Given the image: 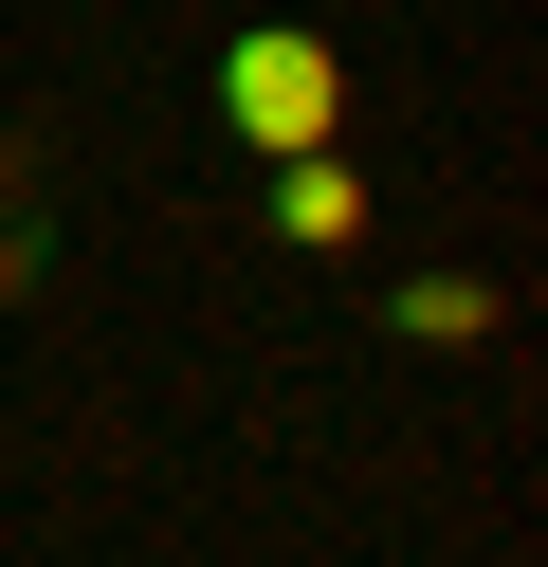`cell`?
I'll return each mask as SVG.
<instances>
[{"instance_id": "cell-1", "label": "cell", "mask_w": 548, "mask_h": 567, "mask_svg": "<svg viewBox=\"0 0 548 567\" xmlns=\"http://www.w3.org/2000/svg\"><path fill=\"white\" fill-rule=\"evenodd\" d=\"M219 111H238V147H329V111H348V74H329V38H292V19H275V38H219Z\"/></svg>"}, {"instance_id": "cell-2", "label": "cell", "mask_w": 548, "mask_h": 567, "mask_svg": "<svg viewBox=\"0 0 548 567\" xmlns=\"http://www.w3.org/2000/svg\"><path fill=\"white\" fill-rule=\"evenodd\" d=\"M19 293H55V128L0 111V311Z\"/></svg>"}, {"instance_id": "cell-3", "label": "cell", "mask_w": 548, "mask_h": 567, "mask_svg": "<svg viewBox=\"0 0 548 567\" xmlns=\"http://www.w3.org/2000/svg\"><path fill=\"white\" fill-rule=\"evenodd\" d=\"M256 220H275V238H292V257H329V238H348V220H365V184H348V165H329V147H292V165H275V184H256Z\"/></svg>"}, {"instance_id": "cell-4", "label": "cell", "mask_w": 548, "mask_h": 567, "mask_svg": "<svg viewBox=\"0 0 548 567\" xmlns=\"http://www.w3.org/2000/svg\"><path fill=\"white\" fill-rule=\"evenodd\" d=\"M384 330H402V348H475L494 293H475V275H384Z\"/></svg>"}]
</instances>
